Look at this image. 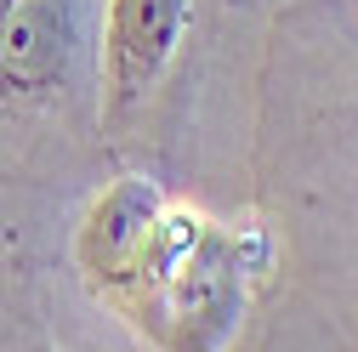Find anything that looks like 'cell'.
Instances as JSON below:
<instances>
[{"label": "cell", "mask_w": 358, "mask_h": 352, "mask_svg": "<svg viewBox=\"0 0 358 352\" xmlns=\"http://www.w3.org/2000/svg\"><path fill=\"white\" fill-rule=\"evenodd\" d=\"M0 352H52L40 256L0 222Z\"/></svg>", "instance_id": "277c9868"}, {"label": "cell", "mask_w": 358, "mask_h": 352, "mask_svg": "<svg viewBox=\"0 0 358 352\" xmlns=\"http://www.w3.org/2000/svg\"><path fill=\"white\" fill-rule=\"evenodd\" d=\"M262 279L250 216H216L148 170H108L40 261L52 335L125 352H234Z\"/></svg>", "instance_id": "7a4b0ae2"}, {"label": "cell", "mask_w": 358, "mask_h": 352, "mask_svg": "<svg viewBox=\"0 0 358 352\" xmlns=\"http://www.w3.org/2000/svg\"><path fill=\"white\" fill-rule=\"evenodd\" d=\"M52 352H125L114 341H69V335H52Z\"/></svg>", "instance_id": "5b68a950"}, {"label": "cell", "mask_w": 358, "mask_h": 352, "mask_svg": "<svg viewBox=\"0 0 358 352\" xmlns=\"http://www.w3.org/2000/svg\"><path fill=\"white\" fill-rule=\"evenodd\" d=\"M245 216L262 279L234 352H358V0H296L267 23Z\"/></svg>", "instance_id": "6da1fadb"}, {"label": "cell", "mask_w": 358, "mask_h": 352, "mask_svg": "<svg viewBox=\"0 0 358 352\" xmlns=\"http://www.w3.org/2000/svg\"><path fill=\"white\" fill-rule=\"evenodd\" d=\"M103 6L0 0V222L40 261L114 170L103 148Z\"/></svg>", "instance_id": "3957f363"}]
</instances>
